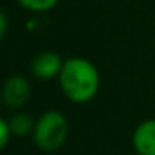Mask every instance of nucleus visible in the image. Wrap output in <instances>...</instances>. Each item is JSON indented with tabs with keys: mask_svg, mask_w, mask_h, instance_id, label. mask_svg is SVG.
Masks as SVG:
<instances>
[{
	"mask_svg": "<svg viewBox=\"0 0 155 155\" xmlns=\"http://www.w3.org/2000/svg\"><path fill=\"white\" fill-rule=\"evenodd\" d=\"M58 77L65 97L77 104L92 100L100 85V77L95 65L85 58L74 57L65 60Z\"/></svg>",
	"mask_w": 155,
	"mask_h": 155,
	"instance_id": "nucleus-1",
	"label": "nucleus"
},
{
	"mask_svg": "<svg viewBox=\"0 0 155 155\" xmlns=\"http://www.w3.org/2000/svg\"><path fill=\"white\" fill-rule=\"evenodd\" d=\"M67 132V118L57 110H48L35 122L34 140L40 150L55 152L64 145Z\"/></svg>",
	"mask_w": 155,
	"mask_h": 155,
	"instance_id": "nucleus-2",
	"label": "nucleus"
},
{
	"mask_svg": "<svg viewBox=\"0 0 155 155\" xmlns=\"http://www.w3.org/2000/svg\"><path fill=\"white\" fill-rule=\"evenodd\" d=\"M30 97V85L27 78L22 75H12L5 80L2 88V98L4 104L10 108H20L27 104Z\"/></svg>",
	"mask_w": 155,
	"mask_h": 155,
	"instance_id": "nucleus-3",
	"label": "nucleus"
},
{
	"mask_svg": "<svg viewBox=\"0 0 155 155\" xmlns=\"http://www.w3.org/2000/svg\"><path fill=\"white\" fill-rule=\"evenodd\" d=\"M64 62L55 52H42L32 60V74L40 80H50L55 75H60Z\"/></svg>",
	"mask_w": 155,
	"mask_h": 155,
	"instance_id": "nucleus-4",
	"label": "nucleus"
},
{
	"mask_svg": "<svg viewBox=\"0 0 155 155\" xmlns=\"http://www.w3.org/2000/svg\"><path fill=\"white\" fill-rule=\"evenodd\" d=\"M134 147L138 155H155V118L142 122L135 128Z\"/></svg>",
	"mask_w": 155,
	"mask_h": 155,
	"instance_id": "nucleus-5",
	"label": "nucleus"
},
{
	"mask_svg": "<svg viewBox=\"0 0 155 155\" xmlns=\"http://www.w3.org/2000/svg\"><path fill=\"white\" fill-rule=\"evenodd\" d=\"M8 124H10L12 134L17 135V137H25L27 134L34 132V128H35V124L32 120V117L27 114H15L8 120Z\"/></svg>",
	"mask_w": 155,
	"mask_h": 155,
	"instance_id": "nucleus-6",
	"label": "nucleus"
},
{
	"mask_svg": "<svg viewBox=\"0 0 155 155\" xmlns=\"http://www.w3.org/2000/svg\"><path fill=\"white\" fill-rule=\"evenodd\" d=\"M58 0H18V4L22 7L28 8L32 12H45V10H50L52 7L57 5Z\"/></svg>",
	"mask_w": 155,
	"mask_h": 155,
	"instance_id": "nucleus-7",
	"label": "nucleus"
},
{
	"mask_svg": "<svg viewBox=\"0 0 155 155\" xmlns=\"http://www.w3.org/2000/svg\"><path fill=\"white\" fill-rule=\"evenodd\" d=\"M12 134V128H10V124H8V120H5V118H0V145H2V148L5 147V145L8 143V138H10Z\"/></svg>",
	"mask_w": 155,
	"mask_h": 155,
	"instance_id": "nucleus-8",
	"label": "nucleus"
},
{
	"mask_svg": "<svg viewBox=\"0 0 155 155\" xmlns=\"http://www.w3.org/2000/svg\"><path fill=\"white\" fill-rule=\"evenodd\" d=\"M5 34H7V15L2 12L0 14V35L5 37Z\"/></svg>",
	"mask_w": 155,
	"mask_h": 155,
	"instance_id": "nucleus-9",
	"label": "nucleus"
}]
</instances>
